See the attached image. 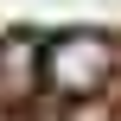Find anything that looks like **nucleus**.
Instances as JSON below:
<instances>
[{"instance_id":"obj_1","label":"nucleus","mask_w":121,"mask_h":121,"mask_svg":"<svg viewBox=\"0 0 121 121\" xmlns=\"http://www.w3.org/2000/svg\"><path fill=\"white\" fill-rule=\"evenodd\" d=\"M108 70H115V45L102 32H64V38L45 45V89L64 96V102L96 96L108 83Z\"/></svg>"},{"instance_id":"obj_2","label":"nucleus","mask_w":121,"mask_h":121,"mask_svg":"<svg viewBox=\"0 0 121 121\" xmlns=\"http://www.w3.org/2000/svg\"><path fill=\"white\" fill-rule=\"evenodd\" d=\"M45 89V45L13 32L0 38V102H32Z\"/></svg>"}]
</instances>
